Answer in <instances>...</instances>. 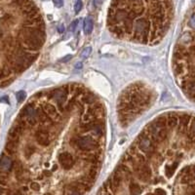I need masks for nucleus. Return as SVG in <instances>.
<instances>
[{"mask_svg":"<svg viewBox=\"0 0 195 195\" xmlns=\"http://www.w3.org/2000/svg\"><path fill=\"white\" fill-rule=\"evenodd\" d=\"M172 0H112L107 25L118 39L143 45H156L173 20Z\"/></svg>","mask_w":195,"mask_h":195,"instance_id":"1","label":"nucleus"},{"mask_svg":"<svg viewBox=\"0 0 195 195\" xmlns=\"http://www.w3.org/2000/svg\"><path fill=\"white\" fill-rule=\"evenodd\" d=\"M172 69L179 89L195 103V11L178 37L172 57Z\"/></svg>","mask_w":195,"mask_h":195,"instance_id":"2","label":"nucleus"},{"mask_svg":"<svg viewBox=\"0 0 195 195\" xmlns=\"http://www.w3.org/2000/svg\"><path fill=\"white\" fill-rule=\"evenodd\" d=\"M156 100L154 89L143 82H134L125 88L117 101V116L122 128H127L148 110Z\"/></svg>","mask_w":195,"mask_h":195,"instance_id":"3","label":"nucleus"},{"mask_svg":"<svg viewBox=\"0 0 195 195\" xmlns=\"http://www.w3.org/2000/svg\"><path fill=\"white\" fill-rule=\"evenodd\" d=\"M93 27H94L93 20L90 17H87L84 20V32L86 34H91V32L93 31Z\"/></svg>","mask_w":195,"mask_h":195,"instance_id":"4","label":"nucleus"},{"mask_svg":"<svg viewBox=\"0 0 195 195\" xmlns=\"http://www.w3.org/2000/svg\"><path fill=\"white\" fill-rule=\"evenodd\" d=\"M91 51H92V49L90 48V47L85 48L84 50L82 51V53H81V55H80V57H81L82 59H86V58H88V57H89V55L91 54Z\"/></svg>","mask_w":195,"mask_h":195,"instance_id":"5","label":"nucleus"},{"mask_svg":"<svg viewBox=\"0 0 195 195\" xmlns=\"http://www.w3.org/2000/svg\"><path fill=\"white\" fill-rule=\"evenodd\" d=\"M82 7H83V4H82L81 0H78V1H76V3L74 5V11H75V13L76 14L79 13L81 11V9H82Z\"/></svg>","mask_w":195,"mask_h":195,"instance_id":"6","label":"nucleus"},{"mask_svg":"<svg viewBox=\"0 0 195 195\" xmlns=\"http://www.w3.org/2000/svg\"><path fill=\"white\" fill-rule=\"evenodd\" d=\"M26 98V94H25V92H24V91H20V92H19L18 94H17V99H18V102H23L25 99Z\"/></svg>","mask_w":195,"mask_h":195,"instance_id":"7","label":"nucleus"},{"mask_svg":"<svg viewBox=\"0 0 195 195\" xmlns=\"http://www.w3.org/2000/svg\"><path fill=\"white\" fill-rule=\"evenodd\" d=\"M54 2V5L56 7H58V8H61V7H62V5H64V0H53Z\"/></svg>","mask_w":195,"mask_h":195,"instance_id":"8","label":"nucleus"},{"mask_svg":"<svg viewBox=\"0 0 195 195\" xmlns=\"http://www.w3.org/2000/svg\"><path fill=\"white\" fill-rule=\"evenodd\" d=\"M102 1L103 0H94V5L95 7H99L102 4Z\"/></svg>","mask_w":195,"mask_h":195,"instance_id":"9","label":"nucleus"},{"mask_svg":"<svg viewBox=\"0 0 195 195\" xmlns=\"http://www.w3.org/2000/svg\"><path fill=\"white\" fill-rule=\"evenodd\" d=\"M58 30H59V32H61V33L62 31L65 30V29H64V26H62V25H61V27L59 26V29H58Z\"/></svg>","mask_w":195,"mask_h":195,"instance_id":"10","label":"nucleus"},{"mask_svg":"<svg viewBox=\"0 0 195 195\" xmlns=\"http://www.w3.org/2000/svg\"><path fill=\"white\" fill-rule=\"evenodd\" d=\"M145 195H153V193L152 192H148V193H146Z\"/></svg>","mask_w":195,"mask_h":195,"instance_id":"11","label":"nucleus"},{"mask_svg":"<svg viewBox=\"0 0 195 195\" xmlns=\"http://www.w3.org/2000/svg\"><path fill=\"white\" fill-rule=\"evenodd\" d=\"M43 1H49V0H43Z\"/></svg>","mask_w":195,"mask_h":195,"instance_id":"12","label":"nucleus"},{"mask_svg":"<svg viewBox=\"0 0 195 195\" xmlns=\"http://www.w3.org/2000/svg\"><path fill=\"white\" fill-rule=\"evenodd\" d=\"M76 1H78V0H76Z\"/></svg>","mask_w":195,"mask_h":195,"instance_id":"13","label":"nucleus"}]
</instances>
